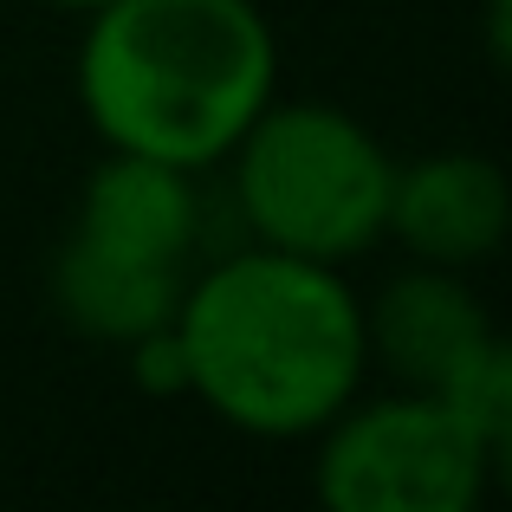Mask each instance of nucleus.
Here are the masks:
<instances>
[{
    "label": "nucleus",
    "mask_w": 512,
    "mask_h": 512,
    "mask_svg": "<svg viewBox=\"0 0 512 512\" xmlns=\"http://www.w3.org/2000/svg\"><path fill=\"white\" fill-rule=\"evenodd\" d=\"M182 396L260 441L318 435L363 383V299L344 266L247 247L188 273L169 318Z\"/></svg>",
    "instance_id": "obj_1"
},
{
    "label": "nucleus",
    "mask_w": 512,
    "mask_h": 512,
    "mask_svg": "<svg viewBox=\"0 0 512 512\" xmlns=\"http://www.w3.org/2000/svg\"><path fill=\"white\" fill-rule=\"evenodd\" d=\"M72 85L104 150L214 169L273 104L279 39L253 0H104Z\"/></svg>",
    "instance_id": "obj_2"
},
{
    "label": "nucleus",
    "mask_w": 512,
    "mask_h": 512,
    "mask_svg": "<svg viewBox=\"0 0 512 512\" xmlns=\"http://www.w3.org/2000/svg\"><path fill=\"white\" fill-rule=\"evenodd\" d=\"M234 163V201L240 221L260 247L299 253L318 266H344L383 240L389 208V150L370 124H357L338 104H266L240 143Z\"/></svg>",
    "instance_id": "obj_3"
},
{
    "label": "nucleus",
    "mask_w": 512,
    "mask_h": 512,
    "mask_svg": "<svg viewBox=\"0 0 512 512\" xmlns=\"http://www.w3.org/2000/svg\"><path fill=\"white\" fill-rule=\"evenodd\" d=\"M318 435L312 487L331 512H474L500 467V454L428 389L383 402L350 396Z\"/></svg>",
    "instance_id": "obj_4"
},
{
    "label": "nucleus",
    "mask_w": 512,
    "mask_h": 512,
    "mask_svg": "<svg viewBox=\"0 0 512 512\" xmlns=\"http://www.w3.org/2000/svg\"><path fill=\"white\" fill-rule=\"evenodd\" d=\"M512 227V188L493 156L474 150H435L396 163L389 175V208H383V240H396L415 266H487L506 247Z\"/></svg>",
    "instance_id": "obj_5"
},
{
    "label": "nucleus",
    "mask_w": 512,
    "mask_h": 512,
    "mask_svg": "<svg viewBox=\"0 0 512 512\" xmlns=\"http://www.w3.org/2000/svg\"><path fill=\"white\" fill-rule=\"evenodd\" d=\"M65 240L91 253H117L137 266H175L188 273V253L201 240V201L195 169L156 163V156L111 150L78 188V214Z\"/></svg>",
    "instance_id": "obj_6"
},
{
    "label": "nucleus",
    "mask_w": 512,
    "mask_h": 512,
    "mask_svg": "<svg viewBox=\"0 0 512 512\" xmlns=\"http://www.w3.org/2000/svg\"><path fill=\"white\" fill-rule=\"evenodd\" d=\"M487 338V305L474 299L467 273H448V266H409L363 305V350L402 389H428V396Z\"/></svg>",
    "instance_id": "obj_7"
},
{
    "label": "nucleus",
    "mask_w": 512,
    "mask_h": 512,
    "mask_svg": "<svg viewBox=\"0 0 512 512\" xmlns=\"http://www.w3.org/2000/svg\"><path fill=\"white\" fill-rule=\"evenodd\" d=\"M188 273L175 266H137L117 253H91L78 240H59L52 253V305L72 331L98 344H137L150 331H163L182 305Z\"/></svg>",
    "instance_id": "obj_8"
},
{
    "label": "nucleus",
    "mask_w": 512,
    "mask_h": 512,
    "mask_svg": "<svg viewBox=\"0 0 512 512\" xmlns=\"http://www.w3.org/2000/svg\"><path fill=\"white\" fill-rule=\"evenodd\" d=\"M435 396L448 402L493 454H506V441H512V350H506L500 331H493V338L480 344Z\"/></svg>",
    "instance_id": "obj_9"
},
{
    "label": "nucleus",
    "mask_w": 512,
    "mask_h": 512,
    "mask_svg": "<svg viewBox=\"0 0 512 512\" xmlns=\"http://www.w3.org/2000/svg\"><path fill=\"white\" fill-rule=\"evenodd\" d=\"M39 7H59V13H78V20H85V13H98L104 0H39Z\"/></svg>",
    "instance_id": "obj_10"
}]
</instances>
